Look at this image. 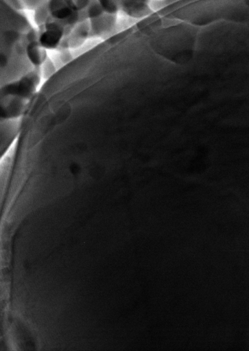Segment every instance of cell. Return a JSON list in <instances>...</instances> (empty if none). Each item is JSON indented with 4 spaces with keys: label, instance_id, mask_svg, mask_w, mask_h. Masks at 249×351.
Segmentation results:
<instances>
[{
    "label": "cell",
    "instance_id": "obj_1",
    "mask_svg": "<svg viewBox=\"0 0 249 351\" xmlns=\"http://www.w3.org/2000/svg\"><path fill=\"white\" fill-rule=\"evenodd\" d=\"M43 77L41 68L32 69L4 84L1 96L13 97L29 102L39 90Z\"/></svg>",
    "mask_w": 249,
    "mask_h": 351
},
{
    "label": "cell",
    "instance_id": "obj_6",
    "mask_svg": "<svg viewBox=\"0 0 249 351\" xmlns=\"http://www.w3.org/2000/svg\"><path fill=\"white\" fill-rule=\"evenodd\" d=\"M70 8L75 12L85 11L91 0H65Z\"/></svg>",
    "mask_w": 249,
    "mask_h": 351
},
{
    "label": "cell",
    "instance_id": "obj_5",
    "mask_svg": "<svg viewBox=\"0 0 249 351\" xmlns=\"http://www.w3.org/2000/svg\"><path fill=\"white\" fill-rule=\"evenodd\" d=\"M34 21L37 27L42 26L47 18L49 16V13L47 8V0L40 4L37 8L34 10Z\"/></svg>",
    "mask_w": 249,
    "mask_h": 351
},
{
    "label": "cell",
    "instance_id": "obj_3",
    "mask_svg": "<svg viewBox=\"0 0 249 351\" xmlns=\"http://www.w3.org/2000/svg\"><path fill=\"white\" fill-rule=\"evenodd\" d=\"M90 30L89 19L81 21L62 40L57 51L70 50L80 47L90 38Z\"/></svg>",
    "mask_w": 249,
    "mask_h": 351
},
{
    "label": "cell",
    "instance_id": "obj_4",
    "mask_svg": "<svg viewBox=\"0 0 249 351\" xmlns=\"http://www.w3.org/2000/svg\"><path fill=\"white\" fill-rule=\"evenodd\" d=\"M117 14L104 13L99 17L89 19L90 38H108L115 28L117 22Z\"/></svg>",
    "mask_w": 249,
    "mask_h": 351
},
{
    "label": "cell",
    "instance_id": "obj_7",
    "mask_svg": "<svg viewBox=\"0 0 249 351\" xmlns=\"http://www.w3.org/2000/svg\"><path fill=\"white\" fill-rule=\"evenodd\" d=\"M22 3L24 10H34L45 0H19Z\"/></svg>",
    "mask_w": 249,
    "mask_h": 351
},
{
    "label": "cell",
    "instance_id": "obj_2",
    "mask_svg": "<svg viewBox=\"0 0 249 351\" xmlns=\"http://www.w3.org/2000/svg\"><path fill=\"white\" fill-rule=\"evenodd\" d=\"M37 29L39 43L46 50H58L67 35L64 26L50 16L45 23Z\"/></svg>",
    "mask_w": 249,
    "mask_h": 351
}]
</instances>
